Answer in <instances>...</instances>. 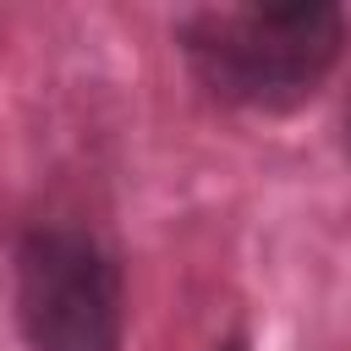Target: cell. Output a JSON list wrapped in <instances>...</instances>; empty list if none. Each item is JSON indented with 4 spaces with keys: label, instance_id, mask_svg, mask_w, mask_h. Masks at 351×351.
<instances>
[{
    "label": "cell",
    "instance_id": "6da1fadb",
    "mask_svg": "<svg viewBox=\"0 0 351 351\" xmlns=\"http://www.w3.org/2000/svg\"><path fill=\"white\" fill-rule=\"evenodd\" d=\"M176 49L197 88L230 110L291 115L346 55V11L335 0L203 5L176 22Z\"/></svg>",
    "mask_w": 351,
    "mask_h": 351
},
{
    "label": "cell",
    "instance_id": "7a4b0ae2",
    "mask_svg": "<svg viewBox=\"0 0 351 351\" xmlns=\"http://www.w3.org/2000/svg\"><path fill=\"white\" fill-rule=\"evenodd\" d=\"M16 329L27 351H121L126 280L115 252L77 225H33L16 241Z\"/></svg>",
    "mask_w": 351,
    "mask_h": 351
},
{
    "label": "cell",
    "instance_id": "3957f363",
    "mask_svg": "<svg viewBox=\"0 0 351 351\" xmlns=\"http://www.w3.org/2000/svg\"><path fill=\"white\" fill-rule=\"evenodd\" d=\"M214 351H247V335H241V329H230V335H225Z\"/></svg>",
    "mask_w": 351,
    "mask_h": 351
},
{
    "label": "cell",
    "instance_id": "277c9868",
    "mask_svg": "<svg viewBox=\"0 0 351 351\" xmlns=\"http://www.w3.org/2000/svg\"><path fill=\"white\" fill-rule=\"evenodd\" d=\"M340 137H346V154H351V104H346V121H340Z\"/></svg>",
    "mask_w": 351,
    "mask_h": 351
}]
</instances>
